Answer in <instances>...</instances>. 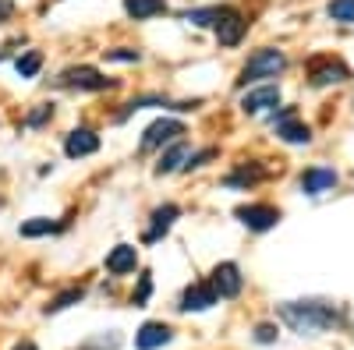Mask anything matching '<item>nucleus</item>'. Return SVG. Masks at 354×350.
Returning a JSON list of instances; mask_svg holds the SVG:
<instances>
[{
    "instance_id": "nucleus-18",
    "label": "nucleus",
    "mask_w": 354,
    "mask_h": 350,
    "mask_svg": "<svg viewBox=\"0 0 354 350\" xmlns=\"http://www.w3.org/2000/svg\"><path fill=\"white\" fill-rule=\"evenodd\" d=\"M185 159H188V145H185V142H174V149H167V153L160 156L156 173H174V170L181 166Z\"/></svg>"
},
{
    "instance_id": "nucleus-6",
    "label": "nucleus",
    "mask_w": 354,
    "mask_h": 350,
    "mask_svg": "<svg viewBox=\"0 0 354 350\" xmlns=\"http://www.w3.org/2000/svg\"><path fill=\"white\" fill-rule=\"evenodd\" d=\"M185 135V124L181 121H170V117H163V121L149 124L142 135V149H156V145H167V142H177Z\"/></svg>"
},
{
    "instance_id": "nucleus-20",
    "label": "nucleus",
    "mask_w": 354,
    "mask_h": 350,
    "mask_svg": "<svg viewBox=\"0 0 354 350\" xmlns=\"http://www.w3.org/2000/svg\"><path fill=\"white\" fill-rule=\"evenodd\" d=\"M85 298V290L82 286H71V290H64V294H57V298H50V304L43 308L46 315H57V311H64V308H71V304H78Z\"/></svg>"
},
{
    "instance_id": "nucleus-30",
    "label": "nucleus",
    "mask_w": 354,
    "mask_h": 350,
    "mask_svg": "<svg viewBox=\"0 0 354 350\" xmlns=\"http://www.w3.org/2000/svg\"><path fill=\"white\" fill-rule=\"evenodd\" d=\"M11 11H15L11 0H0V21H8V18H11Z\"/></svg>"
},
{
    "instance_id": "nucleus-1",
    "label": "nucleus",
    "mask_w": 354,
    "mask_h": 350,
    "mask_svg": "<svg viewBox=\"0 0 354 350\" xmlns=\"http://www.w3.org/2000/svg\"><path fill=\"white\" fill-rule=\"evenodd\" d=\"M277 315L301 336H319V333L340 326V318H344L340 308L330 301H283L277 308Z\"/></svg>"
},
{
    "instance_id": "nucleus-13",
    "label": "nucleus",
    "mask_w": 354,
    "mask_h": 350,
    "mask_svg": "<svg viewBox=\"0 0 354 350\" xmlns=\"http://www.w3.org/2000/svg\"><path fill=\"white\" fill-rule=\"evenodd\" d=\"M138 266V251L131 244H117L110 255H106V273L110 276H124V273H135Z\"/></svg>"
},
{
    "instance_id": "nucleus-12",
    "label": "nucleus",
    "mask_w": 354,
    "mask_h": 350,
    "mask_svg": "<svg viewBox=\"0 0 354 350\" xmlns=\"http://www.w3.org/2000/svg\"><path fill=\"white\" fill-rule=\"evenodd\" d=\"M216 301H220V298L213 294L209 283H192V286L185 290V298H181V308H185V311H209Z\"/></svg>"
},
{
    "instance_id": "nucleus-14",
    "label": "nucleus",
    "mask_w": 354,
    "mask_h": 350,
    "mask_svg": "<svg viewBox=\"0 0 354 350\" xmlns=\"http://www.w3.org/2000/svg\"><path fill=\"white\" fill-rule=\"evenodd\" d=\"M277 103H280V89H277V85H262V89H252L241 99V110L245 113H262V110H270Z\"/></svg>"
},
{
    "instance_id": "nucleus-16",
    "label": "nucleus",
    "mask_w": 354,
    "mask_h": 350,
    "mask_svg": "<svg viewBox=\"0 0 354 350\" xmlns=\"http://www.w3.org/2000/svg\"><path fill=\"white\" fill-rule=\"evenodd\" d=\"M277 138H283V142H290V145H308L312 142V131H308V124H298L290 117V121H280L277 124Z\"/></svg>"
},
{
    "instance_id": "nucleus-31",
    "label": "nucleus",
    "mask_w": 354,
    "mask_h": 350,
    "mask_svg": "<svg viewBox=\"0 0 354 350\" xmlns=\"http://www.w3.org/2000/svg\"><path fill=\"white\" fill-rule=\"evenodd\" d=\"M15 350H39L32 340H21V343H15Z\"/></svg>"
},
{
    "instance_id": "nucleus-4",
    "label": "nucleus",
    "mask_w": 354,
    "mask_h": 350,
    "mask_svg": "<svg viewBox=\"0 0 354 350\" xmlns=\"http://www.w3.org/2000/svg\"><path fill=\"white\" fill-rule=\"evenodd\" d=\"M245 28H248V21L241 18V11L223 8L220 18H216V39H220V46H238L245 39Z\"/></svg>"
},
{
    "instance_id": "nucleus-17",
    "label": "nucleus",
    "mask_w": 354,
    "mask_h": 350,
    "mask_svg": "<svg viewBox=\"0 0 354 350\" xmlns=\"http://www.w3.org/2000/svg\"><path fill=\"white\" fill-rule=\"evenodd\" d=\"M124 11L135 21H145V18H153V14H163L167 11V0H124Z\"/></svg>"
},
{
    "instance_id": "nucleus-2",
    "label": "nucleus",
    "mask_w": 354,
    "mask_h": 350,
    "mask_svg": "<svg viewBox=\"0 0 354 350\" xmlns=\"http://www.w3.org/2000/svg\"><path fill=\"white\" fill-rule=\"evenodd\" d=\"M287 68V57H283V50H273V46H266V50H255L252 57H248V64L241 68V85H248V81H259V78H277L280 71Z\"/></svg>"
},
{
    "instance_id": "nucleus-24",
    "label": "nucleus",
    "mask_w": 354,
    "mask_h": 350,
    "mask_svg": "<svg viewBox=\"0 0 354 350\" xmlns=\"http://www.w3.org/2000/svg\"><path fill=\"white\" fill-rule=\"evenodd\" d=\"M106 61H117V64H138L142 61V53L131 50V46H117V50H103Z\"/></svg>"
},
{
    "instance_id": "nucleus-5",
    "label": "nucleus",
    "mask_w": 354,
    "mask_h": 350,
    "mask_svg": "<svg viewBox=\"0 0 354 350\" xmlns=\"http://www.w3.org/2000/svg\"><path fill=\"white\" fill-rule=\"evenodd\" d=\"M241 269L234 266V262H220V266L213 269V280H209V286H213V294L216 298H238L241 294Z\"/></svg>"
},
{
    "instance_id": "nucleus-23",
    "label": "nucleus",
    "mask_w": 354,
    "mask_h": 350,
    "mask_svg": "<svg viewBox=\"0 0 354 350\" xmlns=\"http://www.w3.org/2000/svg\"><path fill=\"white\" fill-rule=\"evenodd\" d=\"M326 14L340 25H354V0H330Z\"/></svg>"
},
{
    "instance_id": "nucleus-7",
    "label": "nucleus",
    "mask_w": 354,
    "mask_h": 350,
    "mask_svg": "<svg viewBox=\"0 0 354 350\" xmlns=\"http://www.w3.org/2000/svg\"><path fill=\"white\" fill-rule=\"evenodd\" d=\"M234 216H238L248 230H259V233L262 230H273L280 223V209H273V206H241Z\"/></svg>"
},
{
    "instance_id": "nucleus-21",
    "label": "nucleus",
    "mask_w": 354,
    "mask_h": 350,
    "mask_svg": "<svg viewBox=\"0 0 354 350\" xmlns=\"http://www.w3.org/2000/svg\"><path fill=\"white\" fill-rule=\"evenodd\" d=\"M262 177H266V166L252 163V166H241V170H234V173H230V177H227L223 184L238 188V184H255V181H262Z\"/></svg>"
},
{
    "instance_id": "nucleus-25",
    "label": "nucleus",
    "mask_w": 354,
    "mask_h": 350,
    "mask_svg": "<svg viewBox=\"0 0 354 350\" xmlns=\"http://www.w3.org/2000/svg\"><path fill=\"white\" fill-rule=\"evenodd\" d=\"M149 294H153V276H149V273H142V276H138V290L131 294V304H135V308H145Z\"/></svg>"
},
{
    "instance_id": "nucleus-29",
    "label": "nucleus",
    "mask_w": 354,
    "mask_h": 350,
    "mask_svg": "<svg viewBox=\"0 0 354 350\" xmlns=\"http://www.w3.org/2000/svg\"><path fill=\"white\" fill-rule=\"evenodd\" d=\"M213 156H216V149H205V153H198V156H192V163H188V166H202L205 159H213Z\"/></svg>"
},
{
    "instance_id": "nucleus-3",
    "label": "nucleus",
    "mask_w": 354,
    "mask_h": 350,
    "mask_svg": "<svg viewBox=\"0 0 354 350\" xmlns=\"http://www.w3.org/2000/svg\"><path fill=\"white\" fill-rule=\"evenodd\" d=\"M53 85H61V89H88V93H100V89H113V78H103L96 68H68L61 71Z\"/></svg>"
},
{
    "instance_id": "nucleus-9",
    "label": "nucleus",
    "mask_w": 354,
    "mask_h": 350,
    "mask_svg": "<svg viewBox=\"0 0 354 350\" xmlns=\"http://www.w3.org/2000/svg\"><path fill=\"white\" fill-rule=\"evenodd\" d=\"M100 149V135L93 128H75L68 138H64V153L71 159H82V156H93Z\"/></svg>"
},
{
    "instance_id": "nucleus-27",
    "label": "nucleus",
    "mask_w": 354,
    "mask_h": 350,
    "mask_svg": "<svg viewBox=\"0 0 354 350\" xmlns=\"http://www.w3.org/2000/svg\"><path fill=\"white\" fill-rule=\"evenodd\" d=\"M50 117H53V106H50V103H39L32 113L25 117V128H39V124H46V121H50Z\"/></svg>"
},
{
    "instance_id": "nucleus-28",
    "label": "nucleus",
    "mask_w": 354,
    "mask_h": 350,
    "mask_svg": "<svg viewBox=\"0 0 354 350\" xmlns=\"http://www.w3.org/2000/svg\"><path fill=\"white\" fill-rule=\"evenodd\" d=\"M273 340H277V326H273V322L255 326V343H273Z\"/></svg>"
},
{
    "instance_id": "nucleus-8",
    "label": "nucleus",
    "mask_w": 354,
    "mask_h": 350,
    "mask_svg": "<svg viewBox=\"0 0 354 350\" xmlns=\"http://www.w3.org/2000/svg\"><path fill=\"white\" fill-rule=\"evenodd\" d=\"M351 71L340 64V61H312V71H308V81L315 85V89H322V85H337V81H347Z\"/></svg>"
},
{
    "instance_id": "nucleus-11",
    "label": "nucleus",
    "mask_w": 354,
    "mask_h": 350,
    "mask_svg": "<svg viewBox=\"0 0 354 350\" xmlns=\"http://www.w3.org/2000/svg\"><path fill=\"white\" fill-rule=\"evenodd\" d=\"M174 340V329L167 326V322H145L138 333H135V347L138 350H156V347H163V343H170Z\"/></svg>"
},
{
    "instance_id": "nucleus-22",
    "label": "nucleus",
    "mask_w": 354,
    "mask_h": 350,
    "mask_svg": "<svg viewBox=\"0 0 354 350\" xmlns=\"http://www.w3.org/2000/svg\"><path fill=\"white\" fill-rule=\"evenodd\" d=\"M15 68H18L21 78H36L39 68H43V53L39 50H28L25 57H18V61H15Z\"/></svg>"
},
{
    "instance_id": "nucleus-26",
    "label": "nucleus",
    "mask_w": 354,
    "mask_h": 350,
    "mask_svg": "<svg viewBox=\"0 0 354 350\" xmlns=\"http://www.w3.org/2000/svg\"><path fill=\"white\" fill-rule=\"evenodd\" d=\"M220 11H223V8H202V11H188V14H185V21H192V25H216Z\"/></svg>"
},
{
    "instance_id": "nucleus-10",
    "label": "nucleus",
    "mask_w": 354,
    "mask_h": 350,
    "mask_svg": "<svg viewBox=\"0 0 354 350\" xmlns=\"http://www.w3.org/2000/svg\"><path fill=\"white\" fill-rule=\"evenodd\" d=\"M337 188V170L330 166H312L301 173V191L305 195H322V191H333Z\"/></svg>"
},
{
    "instance_id": "nucleus-19",
    "label": "nucleus",
    "mask_w": 354,
    "mask_h": 350,
    "mask_svg": "<svg viewBox=\"0 0 354 350\" xmlns=\"http://www.w3.org/2000/svg\"><path fill=\"white\" fill-rule=\"evenodd\" d=\"M57 230H64V223L46 220V216H36V220L21 223V237H46V233H57Z\"/></svg>"
},
{
    "instance_id": "nucleus-15",
    "label": "nucleus",
    "mask_w": 354,
    "mask_h": 350,
    "mask_svg": "<svg viewBox=\"0 0 354 350\" xmlns=\"http://www.w3.org/2000/svg\"><path fill=\"white\" fill-rule=\"evenodd\" d=\"M177 216H181V209H177V206H170V202H167V206H160V209L153 213V226L145 230V244L160 241L163 233H167V230L174 226V220H177Z\"/></svg>"
}]
</instances>
